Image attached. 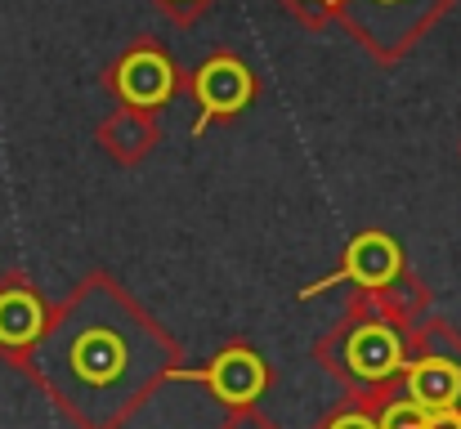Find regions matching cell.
Here are the masks:
<instances>
[{"instance_id": "obj_5", "label": "cell", "mask_w": 461, "mask_h": 429, "mask_svg": "<svg viewBox=\"0 0 461 429\" xmlns=\"http://www.w3.org/2000/svg\"><path fill=\"white\" fill-rule=\"evenodd\" d=\"M104 90L117 108H135V112L157 117L166 103H175L184 94V72L175 67V58L161 40L140 36L104 67Z\"/></svg>"}, {"instance_id": "obj_17", "label": "cell", "mask_w": 461, "mask_h": 429, "mask_svg": "<svg viewBox=\"0 0 461 429\" xmlns=\"http://www.w3.org/2000/svg\"><path fill=\"white\" fill-rule=\"evenodd\" d=\"M430 429H461V412H439V416H430Z\"/></svg>"}, {"instance_id": "obj_2", "label": "cell", "mask_w": 461, "mask_h": 429, "mask_svg": "<svg viewBox=\"0 0 461 429\" xmlns=\"http://www.w3.org/2000/svg\"><path fill=\"white\" fill-rule=\"evenodd\" d=\"M313 362L345 389V398H381L412 362V335L381 317L372 304L349 299L345 317L313 344Z\"/></svg>"}, {"instance_id": "obj_7", "label": "cell", "mask_w": 461, "mask_h": 429, "mask_svg": "<svg viewBox=\"0 0 461 429\" xmlns=\"http://www.w3.org/2000/svg\"><path fill=\"white\" fill-rule=\"evenodd\" d=\"M175 380H197L224 412H233V407H256L274 389V367L247 340H229V344H220L206 358V367H197V371L193 367H179Z\"/></svg>"}, {"instance_id": "obj_16", "label": "cell", "mask_w": 461, "mask_h": 429, "mask_svg": "<svg viewBox=\"0 0 461 429\" xmlns=\"http://www.w3.org/2000/svg\"><path fill=\"white\" fill-rule=\"evenodd\" d=\"M220 429H278L260 407H233V412H224V425Z\"/></svg>"}, {"instance_id": "obj_11", "label": "cell", "mask_w": 461, "mask_h": 429, "mask_svg": "<svg viewBox=\"0 0 461 429\" xmlns=\"http://www.w3.org/2000/svg\"><path fill=\"white\" fill-rule=\"evenodd\" d=\"M363 304H372L381 317H390L399 331H408V335H412V331L430 317V286L421 282L412 269H403L394 282L381 286L376 295H367Z\"/></svg>"}, {"instance_id": "obj_9", "label": "cell", "mask_w": 461, "mask_h": 429, "mask_svg": "<svg viewBox=\"0 0 461 429\" xmlns=\"http://www.w3.org/2000/svg\"><path fill=\"white\" fill-rule=\"evenodd\" d=\"M50 308L41 286L32 282L23 269L0 273V358L9 367H23V358L36 349V340L50 326Z\"/></svg>"}, {"instance_id": "obj_6", "label": "cell", "mask_w": 461, "mask_h": 429, "mask_svg": "<svg viewBox=\"0 0 461 429\" xmlns=\"http://www.w3.org/2000/svg\"><path fill=\"white\" fill-rule=\"evenodd\" d=\"M184 94L197 103V121L193 135H206L211 126L238 121L256 99H260V76L251 72V63L233 49H215L206 54L188 76H184Z\"/></svg>"}, {"instance_id": "obj_3", "label": "cell", "mask_w": 461, "mask_h": 429, "mask_svg": "<svg viewBox=\"0 0 461 429\" xmlns=\"http://www.w3.org/2000/svg\"><path fill=\"white\" fill-rule=\"evenodd\" d=\"M461 0H336L331 22H340L354 45L381 63L394 67L403 63Z\"/></svg>"}, {"instance_id": "obj_1", "label": "cell", "mask_w": 461, "mask_h": 429, "mask_svg": "<svg viewBox=\"0 0 461 429\" xmlns=\"http://www.w3.org/2000/svg\"><path fill=\"white\" fill-rule=\"evenodd\" d=\"M179 358V340L113 273L95 269L50 308L18 371L72 429H126L175 380Z\"/></svg>"}, {"instance_id": "obj_13", "label": "cell", "mask_w": 461, "mask_h": 429, "mask_svg": "<svg viewBox=\"0 0 461 429\" xmlns=\"http://www.w3.org/2000/svg\"><path fill=\"white\" fill-rule=\"evenodd\" d=\"M313 429H376V412L372 398H340Z\"/></svg>"}, {"instance_id": "obj_4", "label": "cell", "mask_w": 461, "mask_h": 429, "mask_svg": "<svg viewBox=\"0 0 461 429\" xmlns=\"http://www.w3.org/2000/svg\"><path fill=\"white\" fill-rule=\"evenodd\" d=\"M399 385L430 416L461 412V335L453 322H444V317L430 313L412 331V362H408V371H403Z\"/></svg>"}, {"instance_id": "obj_15", "label": "cell", "mask_w": 461, "mask_h": 429, "mask_svg": "<svg viewBox=\"0 0 461 429\" xmlns=\"http://www.w3.org/2000/svg\"><path fill=\"white\" fill-rule=\"evenodd\" d=\"M153 4L170 18V22H175V27H193V22H197L215 0H153Z\"/></svg>"}, {"instance_id": "obj_18", "label": "cell", "mask_w": 461, "mask_h": 429, "mask_svg": "<svg viewBox=\"0 0 461 429\" xmlns=\"http://www.w3.org/2000/svg\"><path fill=\"white\" fill-rule=\"evenodd\" d=\"M457 152H461V147H457Z\"/></svg>"}, {"instance_id": "obj_14", "label": "cell", "mask_w": 461, "mask_h": 429, "mask_svg": "<svg viewBox=\"0 0 461 429\" xmlns=\"http://www.w3.org/2000/svg\"><path fill=\"white\" fill-rule=\"evenodd\" d=\"M278 4L309 31H322L331 22V13H336V0H278Z\"/></svg>"}, {"instance_id": "obj_10", "label": "cell", "mask_w": 461, "mask_h": 429, "mask_svg": "<svg viewBox=\"0 0 461 429\" xmlns=\"http://www.w3.org/2000/svg\"><path fill=\"white\" fill-rule=\"evenodd\" d=\"M95 143L117 161V165H140V161H149V152H153L157 143H161V126H157L153 112H135V108H113L104 121H99V130H95Z\"/></svg>"}, {"instance_id": "obj_12", "label": "cell", "mask_w": 461, "mask_h": 429, "mask_svg": "<svg viewBox=\"0 0 461 429\" xmlns=\"http://www.w3.org/2000/svg\"><path fill=\"white\" fill-rule=\"evenodd\" d=\"M372 412H376V429H430V412L421 403H412L403 394V385L372 398Z\"/></svg>"}, {"instance_id": "obj_8", "label": "cell", "mask_w": 461, "mask_h": 429, "mask_svg": "<svg viewBox=\"0 0 461 429\" xmlns=\"http://www.w3.org/2000/svg\"><path fill=\"white\" fill-rule=\"evenodd\" d=\"M403 269H408L403 246H399L390 233H381V228H363V233L345 246V255H340L336 273H327L322 282L305 286V290H301V299L322 295L327 286H349V299H367V295H376L381 286L394 282Z\"/></svg>"}]
</instances>
